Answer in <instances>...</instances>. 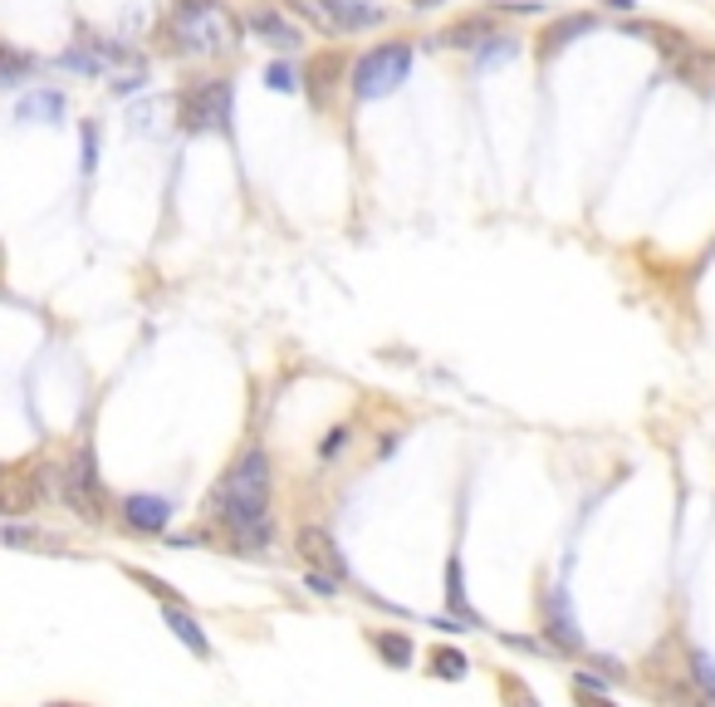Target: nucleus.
<instances>
[{"label": "nucleus", "mask_w": 715, "mask_h": 707, "mask_svg": "<svg viewBox=\"0 0 715 707\" xmlns=\"http://www.w3.org/2000/svg\"><path fill=\"white\" fill-rule=\"evenodd\" d=\"M207 521L231 540L235 550H265L270 546V457L265 447H245L231 462V471L211 487Z\"/></svg>", "instance_id": "f257e3e1"}, {"label": "nucleus", "mask_w": 715, "mask_h": 707, "mask_svg": "<svg viewBox=\"0 0 715 707\" xmlns=\"http://www.w3.org/2000/svg\"><path fill=\"white\" fill-rule=\"evenodd\" d=\"M44 471H50V491L79 516V521H89V526L109 521V491H103L99 457H93L89 442H79L64 462H54V467H44Z\"/></svg>", "instance_id": "f03ea898"}, {"label": "nucleus", "mask_w": 715, "mask_h": 707, "mask_svg": "<svg viewBox=\"0 0 715 707\" xmlns=\"http://www.w3.org/2000/svg\"><path fill=\"white\" fill-rule=\"evenodd\" d=\"M172 44L182 54H225L235 44V26L221 0H177Z\"/></svg>", "instance_id": "7ed1b4c3"}, {"label": "nucleus", "mask_w": 715, "mask_h": 707, "mask_svg": "<svg viewBox=\"0 0 715 707\" xmlns=\"http://www.w3.org/2000/svg\"><path fill=\"white\" fill-rule=\"evenodd\" d=\"M412 74V44H377L353 64V93L358 99H387Z\"/></svg>", "instance_id": "20e7f679"}, {"label": "nucleus", "mask_w": 715, "mask_h": 707, "mask_svg": "<svg viewBox=\"0 0 715 707\" xmlns=\"http://www.w3.org/2000/svg\"><path fill=\"white\" fill-rule=\"evenodd\" d=\"M50 497V471L40 462H6L0 467V516L6 521H26Z\"/></svg>", "instance_id": "39448f33"}, {"label": "nucleus", "mask_w": 715, "mask_h": 707, "mask_svg": "<svg viewBox=\"0 0 715 707\" xmlns=\"http://www.w3.org/2000/svg\"><path fill=\"white\" fill-rule=\"evenodd\" d=\"M231 103H235V89L231 79H207V84L187 89L182 99H177V113H182V123L201 133V128H231Z\"/></svg>", "instance_id": "423d86ee"}, {"label": "nucleus", "mask_w": 715, "mask_h": 707, "mask_svg": "<svg viewBox=\"0 0 715 707\" xmlns=\"http://www.w3.org/2000/svg\"><path fill=\"white\" fill-rule=\"evenodd\" d=\"M294 550H300L304 565H314V570L329 575V580H343V575H349L339 540H333L324 526H300V536H294Z\"/></svg>", "instance_id": "0eeeda50"}, {"label": "nucleus", "mask_w": 715, "mask_h": 707, "mask_svg": "<svg viewBox=\"0 0 715 707\" xmlns=\"http://www.w3.org/2000/svg\"><path fill=\"white\" fill-rule=\"evenodd\" d=\"M118 521L138 530V536H162L167 521H172V501L152 497V491H133V497L118 501Z\"/></svg>", "instance_id": "6e6552de"}, {"label": "nucleus", "mask_w": 715, "mask_h": 707, "mask_svg": "<svg viewBox=\"0 0 715 707\" xmlns=\"http://www.w3.org/2000/svg\"><path fill=\"white\" fill-rule=\"evenodd\" d=\"M544 634H550V639H554L558 648H568V654H578V648H583V634H578L574 605H568L564 589H554V595L544 599Z\"/></svg>", "instance_id": "1a4fd4ad"}, {"label": "nucleus", "mask_w": 715, "mask_h": 707, "mask_svg": "<svg viewBox=\"0 0 715 707\" xmlns=\"http://www.w3.org/2000/svg\"><path fill=\"white\" fill-rule=\"evenodd\" d=\"M319 10H324V20L333 30H367V26H383V10L367 6V0H319Z\"/></svg>", "instance_id": "9d476101"}, {"label": "nucleus", "mask_w": 715, "mask_h": 707, "mask_svg": "<svg viewBox=\"0 0 715 707\" xmlns=\"http://www.w3.org/2000/svg\"><path fill=\"white\" fill-rule=\"evenodd\" d=\"M245 26L260 44H270V50H300V30H294L290 16H280V10H255Z\"/></svg>", "instance_id": "9b49d317"}, {"label": "nucleus", "mask_w": 715, "mask_h": 707, "mask_svg": "<svg viewBox=\"0 0 715 707\" xmlns=\"http://www.w3.org/2000/svg\"><path fill=\"white\" fill-rule=\"evenodd\" d=\"M0 546L6 550H40V556H64V536H54V530H40V526H0Z\"/></svg>", "instance_id": "f8f14e48"}, {"label": "nucleus", "mask_w": 715, "mask_h": 707, "mask_svg": "<svg viewBox=\"0 0 715 707\" xmlns=\"http://www.w3.org/2000/svg\"><path fill=\"white\" fill-rule=\"evenodd\" d=\"M485 40H495V26H491V16H485V10L451 20V26L441 30V44H451V50H485Z\"/></svg>", "instance_id": "ddd939ff"}, {"label": "nucleus", "mask_w": 715, "mask_h": 707, "mask_svg": "<svg viewBox=\"0 0 715 707\" xmlns=\"http://www.w3.org/2000/svg\"><path fill=\"white\" fill-rule=\"evenodd\" d=\"M16 118H20V123H64V93H59V89H30V93H20Z\"/></svg>", "instance_id": "4468645a"}, {"label": "nucleus", "mask_w": 715, "mask_h": 707, "mask_svg": "<svg viewBox=\"0 0 715 707\" xmlns=\"http://www.w3.org/2000/svg\"><path fill=\"white\" fill-rule=\"evenodd\" d=\"M676 79L691 89H715V50H686L676 54Z\"/></svg>", "instance_id": "2eb2a0df"}, {"label": "nucleus", "mask_w": 715, "mask_h": 707, "mask_svg": "<svg viewBox=\"0 0 715 707\" xmlns=\"http://www.w3.org/2000/svg\"><path fill=\"white\" fill-rule=\"evenodd\" d=\"M162 619H167V629H172L177 639H182L187 648H192L197 658H211V639H207V634H201V624H197L192 615H187L182 605H162Z\"/></svg>", "instance_id": "dca6fc26"}, {"label": "nucleus", "mask_w": 715, "mask_h": 707, "mask_svg": "<svg viewBox=\"0 0 715 707\" xmlns=\"http://www.w3.org/2000/svg\"><path fill=\"white\" fill-rule=\"evenodd\" d=\"M367 644L377 648V658H383L387 668H412V639L397 629H373L367 634Z\"/></svg>", "instance_id": "f3484780"}, {"label": "nucleus", "mask_w": 715, "mask_h": 707, "mask_svg": "<svg viewBox=\"0 0 715 707\" xmlns=\"http://www.w3.org/2000/svg\"><path fill=\"white\" fill-rule=\"evenodd\" d=\"M34 64H40L34 54L0 44V89H10V84H20V79H30V74H34Z\"/></svg>", "instance_id": "a211bd4d"}, {"label": "nucleus", "mask_w": 715, "mask_h": 707, "mask_svg": "<svg viewBox=\"0 0 715 707\" xmlns=\"http://www.w3.org/2000/svg\"><path fill=\"white\" fill-rule=\"evenodd\" d=\"M691 688H696V698L701 703H715V664H711V654H701V648H691Z\"/></svg>", "instance_id": "6ab92c4d"}, {"label": "nucleus", "mask_w": 715, "mask_h": 707, "mask_svg": "<svg viewBox=\"0 0 715 707\" xmlns=\"http://www.w3.org/2000/svg\"><path fill=\"white\" fill-rule=\"evenodd\" d=\"M593 30V16H568V20H558V26L544 34V54H554L558 44H568L574 34H588Z\"/></svg>", "instance_id": "aec40b11"}, {"label": "nucleus", "mask_w": 715, "mask_h": 707, "mask_svg": "<svg viewBox=\"0 0 715 707\" xmlns=\"http://www.w3.org/2000/svg\"><path fill=\"white\" fill-rule=\"evenodd\" d=\"M466 654H461V648H436V654H432V678H451V683H456V678H466Z\"/></svg>", "instance_id": "412c9836"}, {"label": "nucleus", "mask_w": 715, "mask_h": 707, "mask_svg": "<svg viewBox=\"0 0 715 707\" xmlns=\"http://www.w3.org/2000/svg\"><path fill=\"white\" fill-rule=\"evenodd\" d=\"M265 84L275 89V93H294V89H300V69L284 64V59H280V64H270V69H265Z\"/></svg>", "instance_id": "4be33fe9"}, {"label": "nucleus", "mask_w": 715, "mask_h": 707, "mask_svg": "<svg viewBox=\"0 0 715 707\" xmlns=\"http://www.w3.org/2000/svg\"><path fill=\"white\" fill-rule=\"evenodd\" d=\"M128 580H138L142 589H148V595H158L162 605H177V589H172V585H162L158 575H148V570H133V565H128Z\"/></svg>", "instance_id": "5701e85b"}, {"label": "nucleus", "mask_w": 715, "mask_h": 707, "mask_svg": "<svg viewBox=\"0 0 715 707\" xmlns=\"http://www.w3.org/2000/svg\"><path fill=\"white\" fill-rule=\"evenodd\" d=\"M500 693H505V703H510V707H540V703H534V693L524 688V683H520L515 674L500 678Z\"/></svg>", "instance_id": "b1692460"}, {"label": "nucleus", "mask_w": 715, "mask_h": 707, "mask_svg": "<svg viewBox=\"0 0 715 707\" xmlns=\"http://www.w3.org/2000/svg\"><path fill=\"white\" fill-rule=\"evenodd\" d=\"M79 138H83V172H93V168H99V128L83 123Z\"/></svg>", "instance_id": "393cba45"}, {"label": "nucleus", "mask_w": 715, "mask_h": 707, "mask_svg": "<svg viewBox=\"0 0 715 707\" xmlns=\"http://www.w3.org/2000/svg\"><path fill=\"white\" fill-rule=\"evenodd\" d=\"M510 54H515V40H500V44H491V50H481V69H495V64H505Z\"/></svg>", "instance_id": "a878e982"}, {"label": "nucleus", "mask_w": 715, "mask_h": 707, "mask_svg": "<svg viewBox=\"0 0 715 707\" xmlns=\"http://www.w3.org/2000/svg\"><path fill=\"white\" fill-rule=\"evenodd\" d=\"M578 707H617L613 698H603V693H588V688H578Z\"/></svg>", "instance_id": "bb28decb"}, {"label": "nucleus", "mask_w": 715, "mask_h": 707, "mask_svg": "<svg viewBox=\"0 0 715 707\" xmlns=\"http://www.w3.org/2000/svg\"><path fill=\"white\" fill-rule=\"evenodd\" d=\"M339 447H343V428L333 432V438H324V447H319V452H324V457H333V452H339Z\"/></svg>", "instance_id": "cd10ccee"}, {"label": "nucleus", "mask_w": 715, "mask_h": 707, "mask_svg": "<svg viewBox=\"0 0 715 707\" xmlns=\"http://www.w3.org/2000/svg\"><path fill=\"white\" fill-rule=\"evenodd\" d=\"M412 6H416V10H432V6H441V0H412Z\"/></svg>", "instance_id": "c85d7f7f"}, {"label": "nucleus", "mask_w": 715, "mask_h": 707, "mask_svg": "<svg viewBox=\"0 0 715 707\" xmlns=\"http://www.w3.org/2000/svg\"><path fill=\"white\" fill-rule=\"evenodd\" d=\"M44 707H83V703H44Z\"/></svg>", "instance_id": "c756f323"}]
</instances>
